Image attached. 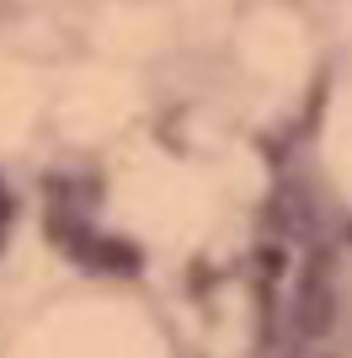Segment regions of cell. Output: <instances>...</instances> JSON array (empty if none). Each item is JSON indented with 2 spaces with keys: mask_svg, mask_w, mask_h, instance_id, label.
<instances>
[{
  "mask_svg": "<svg viewBox=\"0 0 352 358\" xmlns=\"http://www.w3.org/2000/svg\"><path fill=\"white\" fill-rule=\"evenodd\" d=\"M325 321H331V294H325L321 284H309L305 289V305H299V331H305V337H321Z\"/></svg>",
  "mask_w": 352,
  "mask_h": 358,
  "instance_id": "1",
  "label": "cell"
},
{
  "mask_svg": "<svg viewBox=\"0 0 352 358\" xmlns=\"http://www.w3.org/2000/svg\"><path fill=\"white\" fill-rule=\"evenodd\" d=\"M256 273H267V278L283 273V246H262V252H256Z\"/></svg>",
  "mask_w": 352,
  "mask_h": 358,
  "instance_id": "2",
  "label": "cell"
}]
</instances>
